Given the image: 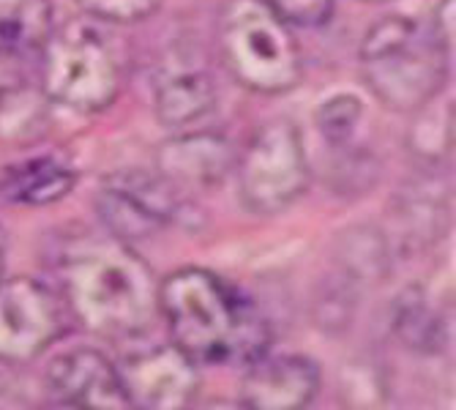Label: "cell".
Wrapping results in <instances>:
<instances>
[{
    "mask_svg": "<svg viewBox=\"0 0 456 410\" xmlns=\"http://www.w3.org/2000/svg\"><path fill=\"white\" fill-rule=\"evenodd\" d=\"M55 276L71 317L96 337H140L159 315V282L151 266L110 233H77L61 241Z\"/></svg>",
    "mask_w": 456,
    "mask_h": 410,
    "instance_id": "obj_1",
    "label": "cell"
},
{
    "mask_svg": "<svg viewBox=\"0 0 456 410\" xmlns=\"http://www.w3.org/2000/svg\"><path fill=\"white\" fill-rule=\"evenodd\" d=\"M159 312L173 345L197 366H248L271 350V325L257 304L205 268H181L164 279Z\"/></svg>",
    "mask_w": 456,
    "mask_h": 410,
    "instance_id": "obj_2",
    "label": "cell"
},
{
    "mask_svg": "<svg viewBox=\"0 0 456 410\" xmlns=\"http://www.w3.org/2000/svg\"><path fill=\"white\" fill-rule=\"evenodd\" d=\"M366 86L391 110L412 112L445 86L448 55L407 17H383L361 45Z\"/></svg>",
    "mask_w": 456,
    "mask_h": 410,
    "instance_id": "obj_3",
    "label": "cell"
},
{
    "mask_svg": "<svg viewBox=\"0 0 456 410\" xmlns=\"http://www.w3.org/2000/svg\"><path fill=\"white\" fill-rule=\"evenodd\" d=\"M219 50L246 91L276 96L301 82L298 41L265 0H227L219 17Z\"/></svg>",
    "mask_w": 456,
    "mask_h": 410,
    "instance_id": "obj_4",
    "label": "cell"
},
{
    "mask_svg": "<svg viewBox=\"0 0 456 410\" xmlns=\"http://www.w3.org/2000/svg\"><path fill=\"white\" fill-rule=\"evenodd\" d=\"M120 61L112 38L91 20H69L41 53V91L61 107L102 112L120 94Z\"/></svg>",
    "mask_w": 456,
    "mask_h": 410,
    "instance_id": "obj_5",
    "label": "cell"
},
{
    "mask_svg": "<svg viewBox=\"0 0 456 410\" xmlns=\"http://www.w3.org/2000/svg\"><path fill=\"white\" fill-rule=\"evenodd\" d=\"M309 186V161L298 129L271 120L238 159V192L252 214L271 217L289 209Z\"/></svg>",
    "mask_w": 456,
    "mask_h": 410,
    "instance_id": "obj_6",
    "label": "cell"
},
{
    "mask_svg": "<svg viewBox=\"0 0 456 410\" xmlns=\"http://www.w3.org/2000/svg\"><path fill=\"white\" fill-rule=\"evenodd\" d=\"M71 312L50 284L12 276L0 279V361L25 364L58 342L71 325Z\"/></svg>",
    "mask_w": 456,
    "mask_h": 410,
    "instance_id": "obj_7",
    "label": "cell"
},
{
    "mask_svg": "<svg viewBox=\"0 0 456 410\" xmlns=\"http://www.w3.org/2000/svg\"><path fill=\"white\" fill-rule=\"evenodd\" d=\"M96 209L107 233L129 243L170 225L181 211V194L164 176L120 170L102 184Z\"/></svg>",
    "mask_w": 456,
    "mask_h": 410,
    "instance_id": "obj_8",
    "label": "cell"
},
{
    "mask_svg": "<svg viewBox=\"0 0 456 410\" xmlns=\"http://www.w3.org/2000/svg\"><path fill=\"white\" fill-rule=\"evenodd\" d=\"M115 373L123 399L134 410H191L200 391L197 364L173 342L120 358Z\"/></svg>",
    "mask_w": 456,
    "mask_h": 410,
    "instance_id": "obj_9",
    "label": "cell"
},
{
    "mask_svg": "<svg viewBox=\"0 0 456 410\" xmlns=\"http://www.w3.org/2000/svg\"><path fill=\"white\" fill-rule=\"evenodd\" d=\"M320 389V366L306 356H263L248 364L240 402L248 410H304Z\"/></svg>",
    "mask_w": 456,
    "mask_h": 410,
    "instance_id": "obj_10",
    "label": "cell"
},
{
    "mask_svg": "<svg viewBox=\"0 0 456 410\" xmlns=\"http://www.w3.org/2000/svg\"><path fill=\"white\" fill-rule=\"evenodd\" d=\"M156 115L167 127H189L216 104L214 77L194 53L173 50L153 74Z\"/></svg>",
    "mask_w": 456,
    "mask_h": 410,
    "instance_id": "obj_11",
    "label": "cell"
},
{
    "mask_svg": "<svg viewBox=\"0 0 456 410\" xmlns=\"http://www.w3.org/2000/svg\"><path fill=\"white\" fill-rule=\"evenodd\" d=\"M47 386L58 402L79 405L88 410L126 407L115 364L91 348H77L58 356L47 369Z\"/></svg>",
    "mask_w": 456,
    "mask_h": 410,
    "instance_id": "obj_12",
    "label": "cell"
},
{
    "mask_svg": "<svg viewBox=\"0 0 456 410\" xmlns=\"http://www.w3.org/2000/svg\"><path fill=\"white\" fill-rule=\"evenodd\" d=\"M232 164V145L219 135H183L159 148V176L175 189L219 186Z\"/></svg>",
    "mask_w": 456,
    "mask_h": 410,
    "instance_id": "obj_13",
    "label": "cell"
},
{
    "mask_svg": "<svg viewBox=\"0 0 456 410\" xmlns=\"http://www.w3.org/2000/svg\"><path fill=\"white\" fill-rule=\"evenodd\" d=\"M53 30L50 0H0V63L41 61Z\"/></svg>",
    "mask_w": 456,
    "mask_h": 410,
    "instance_id": "obj_14",
    "label": "cell"
},
{
    "mask_svg": "<svg viewBox=\"0 0 456 410\" xmlns=\"http://www.w3.org/2000/svg\"><path fill=\"white\" fill-rule=\"evenodd\" d=\"M77 184V173L53 159H36L6 173L0 181V197L22 205H47L66 197Z\"/></svg>",
    "mask_w": 456,
    "mask_h": 410,
    "instance_id": "obj_15",
    "label": "cell"
},
{
    "mask_svg": "<svg viewBox=\"0 0 456 410\" xmlns=\"http://www.w3.org/2000/svg\"><path fill=\"white\" fill-rule=\"evenodd\" d=\"M47 96L25 82L0 88V140L12 145H28L47 129Z\"/></svg>",
    "mask_w": 456,
    "mask_h": 410,
    "instance_id": "obj_16",
    "label": "cell"
},
{
    "mask_svg": "<svg viewBox=\"0 0 456 410\" xmlns=\"http://www.w3.org/2000/svg\"><path fill=\"white\" fill-rule=\"evenodd\" d=\"M396 334L412 350H435L440 345V323L427 307L424 296L407 293L396 307Z\"/></svg>",
    "mask_w": 456,
    "mask_h": 410,
    "instance_id": "obj_17",
    "label": "cell"
},
{
    "mask_svg": "<svg viewBox=\"0 0 456 410\" xmlns=\"http://www.w3.org/2000/svg\"><path fill=\"white\" fill-rule=\"evenodd\" d=\"M361 102L355 96H334L320 104L317 110V129L325 137L328 145L334 148H347V143L353 140L358 123H361Z\"/></svg>",
    "mask_w": 456,
    "mask_h": 410,
    "instance_id": "obj_18",
    "label": "cell"
},
{
    "mask_svg": "<svg viewBox=\"0 0 456 410\" xmlns=\"http://www.w3.org/2000/svg\"><path fill=\"white\" fill-rule=\"evenodd\" d=\"M265 6L289 28H322L334 14V0H265Z\"/></svg>",
    "mask_w": 456,
    "mask_h": 410,
    "instance_id": "obj_19",
    "label": "cell"
},
{
    "mask_svg": "<svg viewBox=\"0 0 456 410\" xmlns=\"http://www.w3.org/2000/svg\"><path fill=\"white\" fill-rule=\"evenodd\" d=\"M74 4L104 22H137L151 17L161 0H74Z\"/></svg>",
    "mask_w": 456,
    "mask_h": 410,
    "instance_id": "obj_20",
    "label": "cell"
},
{
    "mask_svg": "<svg viewBox=\"0 0 456 410\" xmlns=\"http://www.w3.org/2000/svg\"><path fill=\"white\" fill-rule=\"evenodd\" d=\"M191 410H248L243 402H227V399H211V402H205V405H197Z\"/></svg>",
    "mask_w": 456,
    "mask_h": 410,
    "instance_id": "obj_21",
    "label": "cell"
},
{
    "mask_svg": "<svg viewBox=\"0 0 456 410\" xmlns=\"http://www.w3.org/2000/svg\"><path fill=\"white\" fill-rule=\"evenodd\" d=\"M36 410H88V407L69 405V402H53V405H45V407H36Z\"/></svg>",
    "mask_w": 456,
    "mask_h": 410,
    "instance_id": "obj_22",
    "label": "cell"
},
{
    "mask_svg": "<svg viewBox=\"0 0 456 410\" xmlns=\"http://www.w3.org/2000/svg\"><path fill=\"white\" fill-rule=\"evenodd\" d=\"M0 271H4V258H0Z\"/></svg>",
    "mask_w": 456,
    "mask_h": 410,
    "instance_id": "obj_23",
    "label": "cell"
}]
</instances>
